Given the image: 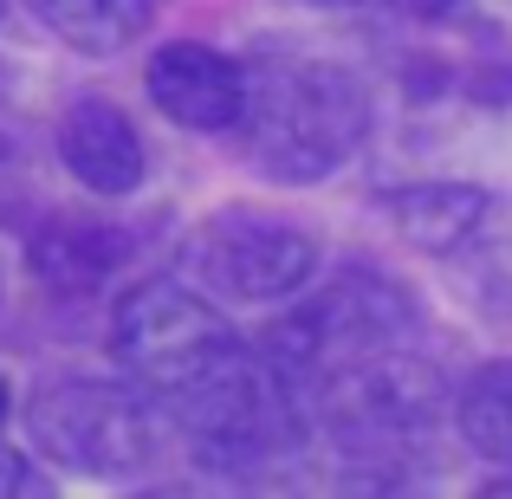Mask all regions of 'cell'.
<instances>
[{
	"instance_id": "obj_1",
	"label": "cell",
	"mask_w": 512,
	"mask_h": 499,
	"mask_svg": "<svg viewBox=\"0 0 512 499\" xmlns=\"http://www.w3.org/2000/svg\"><path fill=\"white\" fill-rule=\"evenodd\" d=\"M240 72H247V85H240L234 137H240V156L260 175H273L286 188H312L363 150L370 85L350 65L266 52Z\"/></svg>"
},
{
	"instance_id": "obj_2",
	"label": "cell",
	"mask_w": 512,
	"mask_h": 499,
	"mask_svg": "<svg viewBox=\"0 0 512 499\" xmlns=\"http://www.w3.org/2000/svg\"><path fill=\"white\" fill-rule=\"evenodd\" d=\"M26 435L39 461L91 480H130L163 461L169 415L143 396L137 383H91V376H59L33 389L26 402Z\"/></svg>"
},
{
	"instance_id": "obj_3",
	"label": "cell",
	"mask_w": 512,
	"mask_h": 499,
	"mask_svg": "<svg viewBox=\"0 0 512 499\" xmlns=\"http://www.w3.org/2000/svg\"><path fill=\"white\" fill-rule=\"evenodd\" d=\"M182 273L195 292L221 305H279L299 299L318 273V234L286 214L260 208H214L182 240Z\"/></svg>"
},
{
	"instance_id": "obj_4",
	"label": "cell",
	"mask_w": 512,
	"mask_h": 499,
	"mask_svg": "<svg viewBox=\"0 0 512 499\" xmlns=\"http://www.w3.org/2000/svg\"><path fill=\"white\" fill-rule=\"evenodd\" d=\"M143 85H150V104L175 130L214 137V130H234L247 72H240V59H227V52L208 46V39H169V46L150 52Z\"/></svg>"
},
{
	"instance_id": "obj_5",
	"label": "cell",
	"mask_w": 512,
	"mask_h": 499,
	"mask_svg": "<svg viewBox=\"0 0 512 499\" xmlns=\"http://www.w3.org/2000/svg\"><path fill=\"white\" fill-rule=\"evenodd\" d=\"M59 163L85 195L124 201V195H137L143 175H150V150H143V130L130 124V111H117L111 98L85 91V98H72V111L59 117Z\"/></svg>"
},
{
	"instance_id": "obj_6",
	"label": "cell",
	"mask_w": 512,
	"mask_h": 499,
	"mask_svg": "<svg viewBox=\"0 0 512 499\" xmlns=\"http://www.w3.org/2000/svg\"><path fill=\"white\" fill-rule=\"evenodd\" d=\"M389 221L409 247L422 253H454L474 240V227L487 221V195L474 182H415L389 195Z\"/></svg>"
},
{
	"instance_id": "obj_7",
	"label": "cell",
	"mask_w": 512,
	"mask_h": 499,
	"mask_svg": "<svg viewBox=\"0 0 512 499\" xmlns=\"http://www.w3.org/2000/svg\"><path fill=\"white\" fill-rule=\"evenodd\" d=\"M26 7H33L39 26H52L72 52L111 59V52H124V46L143 39L156 0H26Z\"/></svg>"
},
{
	"instance_id": "obj_8",
	"label": "cell",
	"mask_w": 512,
	"mask_h": 499,
	"mask_svg": "<svg viewBox=\"0 0 512 499\" xmlns=\"http://www.w3.org/2000/svg\"><path fill=\"white\" fill-rule=\"evenodd\" d=\"M454 422L487 461H500L512 474V357L467 376V389L454 396Z\"/></svg>"
},
{
	"instance_id": "obj_9",
	"label": "cell",
	"mask_w": 512,
	"mask_h": 499,
	"mask_svg": "<svg viewBox=\"0 0 512 499\" xmlns=\"http://www.w3.org/2000/svg\"><path fill=\"white\" fill-rule=\"evenodd\" d=\"M0 493H33V474L13 448H0Z\"/></svg>"
},
{
	"instance_id": "obj_10",
	"label": "cell",
	"mask_w": 512,
	"mask_h": 499,
	"mask_svg": "<svg viewBox=\"0 0 512 499\" xmlns=\"http://www.w3.org/2000/svg\"><path fill=\"white\" fill-rule=\"evenodd\" d=\"M13 415V389H7V376H0V422Z\"/></svg>"
},
{
	"instance_id": "obj_11",
	"label": "cell",
	"mask_w": 512,
	"mask_h": 499,
	"mask_svg": "<svg viewBox=\"0 0 512 499\" xmlns=\"http://www.w3.org/2000/svg\"><path fill=\"white\" fill-rule=\"evenodd\" d=\"M305 7H370V0H305Z\"/></svg>"
},
{
	"instance_id": "obj_12",
	"label": "cell",
	"mask_w": 512,
	"mask_h": 499,
	"mask_svg": "<svg viewBox=\"0 0 512 499\" xmlns=\"http://www.w3.org/2000/svg\"><path fill=\"white\" fill-rule=\"evenodd\" d=\"M0 20H7V0H0Z\"/></svg>"
},
{
	"instance_id": "obj_13",
	"label": "cell",
	"mask_w": 512,
	"mask_h": 499,
	"mask_svg": "<svg viewBox=\"0 0 512 499\" xmlns=\"http://www.w3.org/2000/svg\"><path fill=\"white\" fill-rule=\"evenodd\" d=\"M422 7H441V0H422Z\"/></svg>"
},
{
	"instance_id": "obj_14",
	"label": "cell",
	"mask_w": 512,
	"mask_h": 499,
	"mask_svg": "<svg viewBox=\"0 0 512 499\" xmlns=\"http://www.w3.org/2000/svg\"><path fill=\"white\" fill-rule=\"evenodd\" d=\"M506 91H512V72H506Z\"/></svg>"
}]
</instances>
